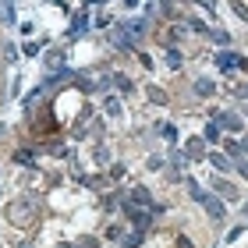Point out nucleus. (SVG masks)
Masks as SVG:
<instances>
[{
  "instance_id": "5701e85b",
  "label": "nucleus",
  "mask_w": 248,
  "mask_h": 248,
  "mask_svg": "<svg viewBox=\"0 0 248 248\" xmlns=\"http://www.w3.org/2000/svg\"><path fill=\"white\" fill-rule=\"evenodd\" d=\"M199 7H206V11H217V0H195Z\"/></svg>"
},
{
  "instance_id": "393cba45",
  "label": "nucleus",
  "mask_w": 248,
  "mask_h": 248,
  "mask_svg": "<svg viewBox=\"0 0 248 248\" xmlns=\"http://www.w3.org/2000/svg\"><path fill=\"white\" fill-rule=\"evenodd\" d=\"M61 248H75V245H61Z\"/></svg>"
},
{
  "instance_id": "f8f14e48",
  "label": "nucleus",
  "mask_w": 248,
  "mask_h": 248,
  "mask_svg": "<svg viewBox=\"0 0 248 248\" xmlns=\"http://www.w3.org/2000/svg\"><path fill=\"white\" fill-rule=\"evenodd\" d=\"M167 64H170V71H177V67H181V53H177L174 46L167 50Z\"/></svg>"
},
{
  "instance_id": "f257e3e1",
  "label": "nucleus",
  "mask_w": 248,
  "mask_h": 248,
  "mask_svg": "<svg viewBox=\"0 0 248 248\" xmlns=\"http://www.w3.org/2000/svg\"><path fill=\"white\" fill-rule=\"evenodd\" d=\"M124 213H128V220L135 223V231H145V227H149V213H145L142 206H131V202H124Z\"/></svg>"
},
{
  "instance_id": "f03ea898",
  "label": "nucleus",
  "mask_w": 248,
  "mask_h": 248,
  "mask_svg": "<svg viewBox=\"0 0 248 248\" xmlns=\"http://www.w3.org/2000/svg\"><path fill=\"white\" fill-rule=\"evenodd\" d=\"M213 117H217V128L223 131H241V117L234 110H223V114H213Z\"/></svg>"
},
{
  "instance_id": "9d476101",
  "label": "nucleus",
  "mask_w": 248,
  "mask_h": 248,
  "mask_svg": "<svg viewBox=\"0 0 248 248\" xmlns=\"http://www.w3.org/2000/svg\"><path fill=\"white\" fill-rule=\"evenodd\" d=\"M195 96H202V99L213 96V82H209V78H199V82H195Z\"/></svg>"
},
{
  "instance_id": "412c9836",
  "label": "nucleus",
  "mask_w": 248,
  "mask_h": 248,
  "mask_svg": "<svg viewBox=\"0 0 248 248\" xmlns=\"http://www.w3.org/2000/svg\"><path fill=\"white\" fill-rule=\"evenodd\" d=\"M217 135H220V128H217V121H213V124H209V128H206V139L213 142V139H217Z\"/></svg>"
},
{
  "instance_id": "7ed1b4c3",
  "label": "nucleus",
  "mask_w": 248,
  "mask_h": 248,
  "mask_svg": "<svg viewBox=\"0 0 248 248\" xmlns=\"http://www.w3.org/2000/svg\"><path fill=\"white\" fill-rule=\"evenodd\" d=\"M241 64H245V57H238V53H231V50H223L220 57H217L220 71H234V67H241Z\"/></svg>"
},
{
  "instance_id": "2eb2a0df",
  "label": "nucleus",
  "mask_w": 248,
  "mask_h": 248,
  "mask_svg": "<svg viewBox=\"0 0 248 248\" xmlns=\"http://www.w3.org/2000/svg\"><path fill=\"white\" fill-rule=\"evenodd\" d=\"M231 7H234V15H238L241 21H248V7L241 4V0H231Z\"/></svg>"
},
{
  "instance_id": "9b49d317",
  "label": "nucleus",
  "mask_w": 248,
  "mask_h": 248,
  "mask_svg": "<svg viewBox=\"0 0 248 248\" xmlns=\"http://www.w3.org/2000/svg\"><path fill=\"white\" fill-rule=\"evenodd\" d=\"M85 25H89V15H78V18H75V25H71V36H82Z\"/></svg>"
},
{
  "instance_id": "aec40b11",
  "label": "nucleus",
  "mask_w": 248,
  "mask_h": 248,
  "mask_svg": "<svg viewBox=\"0 0 248 248\" xmlns=\"http://www.w3.org/2000/svg\"><path fill=\"white\" fill-rule=\"evenodd\" d=\"M213 39H217L220 46H227V43H231V36H227V32H213Z\"/></svg>"
},
{
  "instance_id": "0eeeda50",
  "label": "nucleus",
  "mask_w": 248,
  "mask_h": 248,
  "mask_svg": "<svg viewBox=\"0 0 248 248\" xmlns=\"http://www.w3.org/2000/svg\"><path fill=\"white\" fill-rule=\"evenodd\" d=\"M142 241H145V231H131V234H124V238H121L124 248H139Z\"/></svg>"
},
{
  "instance_id": "ddd939ff",
  "label": "nucleus",
  "mask_w": 248,
  "mask_h": 248,
  "mask_svg": "<svg viewBox=\"0 0 248 248\" xmlns=\"http://www.w3.org/2000/svg\"><path fill=\"white\" fill-rule=\"evenodd\" d=\"M114 85L121 89V93H131V78L128 75H114Z\"/></svg>"
},
{
  "instance_id": "f3484780",
  "label": "nucleus",
  "mask_w": 248,
  "mask_h": 248,
  "mask_svg": "<svg viewBox=\"0 0 248 248\" xmlns=\"http://www.w3.org/2000/svg\"><path fill=\"white\" fill-rule=\"evenodd\" d=\"M149 99H153V103H167V96H163L156 85H149Z\"/></svg>"
},
{
  "instance_id": "1a4fd4ad",
  "label": "nucleus",
  "mask_w": 248,
  "mask_h": 248,
  "mask_svg": "<svg viewBox=\"0 0 248 248\" xmlns=\"http://www.w3.org/2000/svg\"><path fill=\"white\" fill-rule=\"evenodd\" d=\"M131 206H149V191L145 188H131Z\"/></svg>"
},
{
  "instance_id": "b1692460",
  "label": "nucleus",
  "mask_w": 248,
  "mask_h": 248,
  "mask_svg": "<svg viewBox=\"0 0 248 248\" xmlns=\"http://www.w3.org/2000/svg\"><path fill=\"white\" fill-rule=\"evenodd\" d=\"M238 167H241V174H245V177H248V160H241V163H238Z\"/></svg>"
},
{
  "instance_id": "6e6552de",
  "label": "nucleus",
  "mask_w": 248,
  "mask_h": 248,
  "mask_svg": "<svg viewBox=\"0 0 248 248\" xmlns=\"http://www.w3.org/2000/svg\"><path fill=\"white\" fill-rule=\"evenodd\" d=\"M223 149H227V156H231V160H238V163L245 160V149H241V142H231V139H227V145H223Z\"/></svg>"
},
{
  "instance_id": "423d86ee",
  "label": "nucleus",
  "mask_w": 248,
  "mask_h": 248,
  "mask_svg": "<svg viewBox=\"0 0 248 248\" xmlns=\"http://www.w3.org/2000/svg\"><path fill=\"white\" fill-rule=\"evenodd\" d=\"M213 185H217V191H220L223 199H231V202L238 199V188H234V185H227V181H223V177H217V181H213Z\"/></svg>"
},
{
  "instance_id": "a211bd4d",
  "label": "nucleus",
  "mask_w": 248,
  "mask_h": 248,
  "mask_svg": "<svg viewBox=\"0 0 248 248\" xmlns=\"http://www.w3.org/2000/svg\"><path fill=\"white\" fill-rule=\"evenodd\" d=\"M121 177H124V167L114 163V167H110V181H121Z\"/></svg>"
},
{
  "instance_id": "20e7f679",
  "label": "nucleus",
  "mask_w": 248,
  "mask_h": 248,
  "mask_svg": "<svg viewBox=\"0 0 248 248\" xmlns=\"http://www.w3.org/2000/svg\"><path fill=\"white\" fill-rule=\"evenodd\" d=\"M202 206L209 209V217H213V220H220V217H223V202H220L217 195H202Z\"/></svg>"
},
{
  "instance_id": "4be33fe9",
  "label": "nucleus",
  "mask_w": 248,
  "mask_h": 248,
  "mask_svg": "<svg viewBox=\"0 0 248 248\" xmlns=\"http://www.w3.org/2000/svg\"><path fill=\"white\" fill-rule=\"evenodd\" d=\"M78 248H99V245H96V238H82V241H78Z\"/></svg>"
},
{
  "instance_id": "dca6fc26",
  "label": "nucleus",
  "mask_w": 248,
  "mask_h": 248,
  "mask_svg": "<svg viewBox=\"0 0 248 248\" xmlns=\"http://www.w3.org/2000/svg\"><path fill=\"white\" fill-rule=\"evenodd\" d=\"M209 163L217 167V170H227V156H220V153H213V156H209Z\"/></svg>"
},
{
  "instance_id": "4468645a",
  "label": "nucleus",
  "mask_w": 248,
  "mask_h": 248,
  "mask_svg": "<svg viewBox=\"0 0 248 248\" xmlns=\"http://www.w3.org/2000/svg\"><path fill=\"white\" fill-rule=\"evenodd\" d=\"M103 107H107V114H110V117H121V103H117V99H114V96H110V99H107V103H103Z\"/></svg>"
},
{
  "instance_id": "6ab92c4d",
  "label": "nucleus",
  "mask_w": 248,
  "mask_h": 248,
  "mask_svg": "<svg viewBox=\"0 0 248 248\" xmlns=\"http://www.w3.org/2000/svg\"><path fill=\"white\" fill-rule=\"evenodd\" d=\"M4 21H15V7H11V0H4Z\"/></svg>"
},
{
  "instance_id": "39448f33",
  "label": "nucleus",
  "mask_w": 248,
  "mask_h": 248,
  "mask_svg": "<svg viewBox=\"0 0 248 248\" xmlns=\"http://www.w3.org/2000/svg\"><path fill=\"white\" fill-rule=\"evenodd\" d=\"M185 156H188V160H202V156H206V145H202V139H191L188 149H185Z\"/></svg>"
}]
</instances>
